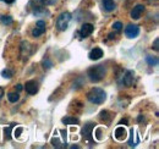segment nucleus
I'll return each instance as SVG.
<instances>
[{
  "label": "nucleus",
  "mask_w": 159,
  "mask_h": 149,
  "mask_svg": "<svg viewBox=\"0 0 159 149\" xmlns=\"http://www.w3.org/2000/svg\"><path fill=\"white\" fill-rule=\"evenodd\" d=\"M22 131H23V129L22 127H19L17 130H15V132H14V136L16 137V138H19L21 136V133H22Z\"/></svg>",
  "instance_id": "b1692460"
},
{
  "label": "nucleus",
  "mask_w": 159,
  "mask_h": 149,
  "mask_svg": "<svg viewBox=\"0 0 159 149\" xmlns=\"http://www.w3.org/2000/svg\"><path fill=\"white\" fill-rule=\"evenodd\" d=\"M107 74V69L104 65H97V66H93L91 69H88L87 71V76L89 77V79L92 82H99L102 81Z\"/></svg>",
  "instance_id": "f03ea898"
},
{
  "label": "nucleus",
  "mask_w": 159,
  "mask_h": 149,
  "mask_svg": "<svg viewBox=\"0 0 159 149\" xmlns=\"http://www.w3.org/2000/svg\"><path fill=\"white\" fill-rule=\"evenodd\" d=\"M103 55H104V53H103V50H102L100 48H94V49H92V50L89 52V54H88L91 60H99Z\"/></svg>",
  "instance_id": "ddd939ff"
},
{
  "label": "nucleus",
  "mask_w": 159,
  "mask_h": 149,
  "mask_svg": "<svg viewBox=\"0 0 159 149\" xmlns=\"http://www.w3.org/2000/svg\"><path fill=\"white\" fill-rule=\"evenodd\" d=\"M22 89H23L22 84H17V91H22Z\"/></svg>",
  "instance_id": "c85d7f7f"
},
{
  "label": "nucleus",
  "mask_w": 159,
  "mask_h": 149,
  "mask_svg": "<svg viewBox=\"0 0 159 149\" xmlns=\"http://www.w3.org/2000/svg\"><path fill=\"white\" fill-rule=\"evenodd\" d=\"M1 22L4 23V25H11L12 23V17L11 16H9V15H4V16H1Z\"/></svg>",
  "instance_id": "6ab92c4d"
},
{
  "label": "nucleus",
  "mask_w": 159,
  "mask_h": 149,
  "mask_svg": "<svg viewBox=\"0 0 159 149\" xmlns=\"http://www.w3.org/2000/svg\"><path fill=\"white\" fill-rule=\"evenodd\" d=\"M93 129H94V124L88 122V124H86V125L82 127V131H81L82 137H83L86 141H88L89 143H93V142H92V133H93Z\"/></svg>",
  "instance_id": "20e7f679"
},
{
  "label": "nucleus",
  "mask_w": 159,
  "mask_h": 149,
  "mask_svg": "<svg viewBox=\"0 0 159 149\" xmlns=\"http://www.w3.org/2000/svg\"><path fill=\"white\" fill-rule=\"evenodd\" d=\"M114 137H115V139L116 141H119V142H124L126 138H127V131L125 127H122V126H119L115 132H114Z\"/></svg>",
  "instance_id": "9d476101"
},
{
  "label": "nucleus",
  "mask_w": 159,
  "mask_h": 149,
  "mask_svg": "<svg viewBox=\"0 0 159 149\" xmlns=\"http://www.w3.org/2000/svg\"><path fill=\"white\" fill-rule=\"evenodd\" d=\"M158 43H159V39H158V38H156V39H154V43H153V45H152V48H153L156 52H158V50H159Z\"/></svg>",
  "instance_id": "393cba45"
},
{
  "label": "nucleus",
  "mask_w": 159,
  "mask_h": 149,
  "mask_svg": "<svg viewBox=\"0 0 159 149\" xmlns=\"http://www.w3.org/2000/svg\"><path fill=\"white\" fill-rule=\"evenodd\" d=\"M125 34H126V37L130 38V39H134V38L139 37V27L137 25H129L125 28Z\"/></svg>",
  "instance_id": "39448f33"
},
{
  "label": "nucleus",
  "mask_w": 159,
  "mask_h": 149,
  "mask_svg": "<svg viewBox=\"0 0 159 149\" xmlns=\"http://www.w3.org/2000/svg\"><path fill=\"white\" fill-rule=\"evenodd\" d=\"M102 4H103V7H104V10L105 11H108V12H110V11H113V10H115V2H114V0H103L102 1Z\"/></svg>",
  "instance_id": "4468645a"
},
{
  "label": "nucleus",
  "mask_w": 159,
  "mask_h": 149,
  "mask_svg": "<svg viewBox=\"0 0 159 149\" xmlns=\"http://www.w3.org/2000/svg\"><path fill=\"white\" fill-rule=\"evenodd\" d=\"M25 89L28 94H36L38 92L39 87H38V83L36 81H28L25 84Z\"/></svg>",
  "instance_id": "9b49d317"
},
{
  "label": "nucleus",
  "mask_w": 159,
  "mask_h": 149,
  "mask_svg": "<svg viewBox=\"0 0 159 149\" xmlns=\"http://www.w3.org/2000/svg\"><path fill=\"white\" fill-rule=\"evenodd\" d=\"M55 1L57 0H42V2L45 5H53V4H55Z\"/></svg>",
  "instance_id": "a878e982"
},
{
  "label": "nucleus",
  "mask_w": 159,
  "mask_h": 149,
  "mask_svg": "<svg viewBox=\"0 0 159 149\" xmlns=\"http://www.w3.org/2000/svg\"><path fill=\"white\" fill-rule=\"evenodd\" d=\"M134 81H135V72L131 71V70H127L125 74H124V77H122V83L127 87L132 86L134 84Z\"/></svg>",
  "instance_id": "6e6552de"
},
{
  "label": "nucleus",
  "mask_w": 159,
  "mask_h": 149,
  "mask_svg": "<svg viewBox=\"0 0 159 149\" xmlns=\"http://www.w3.org/2000/svg\"><path fill=\"white\" fill-rule=\"evenodd\" d=\"M1 76H2L4 78H11V77H12V71L9 70V69H5V70L1 71Z\"/></svg>",
  "instance_id": "aec40b11"
},
{
  "label": "nucleus",
  "mask_w": 159,
  "mask_h": 149,
  "mask_svg": "<svg viewBox=\"0 0 159 149\" xmlns=\"http://www.w3.org/2000/svg\"><path fill=\"white\" fill-rule=\"evenodd\" d=\"M2 95H4V89H2L1 87H0V99L2 98Z\"/></svg>",
  "instance_id": "bb28decb"
},
{
  "label": "nucleus",
  "mask_w": 159,
  "mask_h": 149,
  "mask_svg": "<svg viewBox=\"0 0 159 149\" xmlns=\"http://www.w3.org/2000/svg\"><path fill=\"white\" fill-rule=\"evenodd\" d=\"M71 14L69 11H65L62 14H60L58 20H57V27L59 31H66L69 27V23L71 21Z\"/></svg>",
  "instance_id": "7ed1b4c3"
},
{
  "label": "nucleus",
  "mask_w": 159,
  "mask_h": 149,
  "mask_svg": "<svg viewBox=\"0 0 159 149\" xmlns=\"http://www.w3.org/2000/svg\"><path fill=\"white\" fill-rule=\"evenodd\" d=\"M93 31H94V26L92 23H84L80 29V36L82 38H87L93 33Z\"/></svg>",
  "instance_id": "423d86ee"
},
{
  "label": "nucleus",
  "mask_w": 159,
  "mask_h": 149,
  "mask_svg": "<svg viewBox=\"0 0 159 149\" xmlns=\"http://www.w3.org/2000/svg\"><path fill=\"white\" fill-rule=\"evenodd\" d=\"M113 28H114L115 31H118V32H120V31L122 29V23H121L120 21H118V22H115V23L113 25Z\"/></svg>",
  "instance_id": "4be33fe9"
},
{
  "label": "nucleus",
  "mask_w": 159,
  "mask_h": 149,
  "mask_svg": "<svg viewBox=\"0 0 159 149\" xmlns=\"http://www.w3.org/2000/svg\"><path fill=\"white\" fill-rule=\"evenodd\" d=\"M120 124H127V120H126V119H125V120H121Z\"/></svg>",
  "instance_id": "c756f323"
},
{
  "label": "nucleus",
  "mask_w": 159,
  "mask_h": 149,
  "mask_svg": "<svg viewBox=\"0 0 159 149\" xmlns=\"http://www.w3.org/2000/svg\"><path fill=\"white\" fill-rule=\"evenodd\" d=\"M7 99H9L10 103H16L20 99V94L16 93V92H10V93L7 94Z\"/></svg>",
  "instance_id": "dca6fc26"
},
{
  "label": "nucleus",
  "mask_w": 159,
  "mask_h": 149,
  "mask_svg": "<svg viewBox=\"0 0 159 149\" xmlns=\"http://www.w3.org/2000/svg\"><path fill=\"white\" fill-rule=\"evenodd\" d=\"M44 32H45V22L44 21H38L36 23V27L32 31V36L34 38H37L39 37V36H42Z\"/></svg>",
  "instance_id": "0eeeda50"
},
{
  "label": "nucleus",
  "mask_w": 159,
  "mask_h": 149,
  "mask_svg": "<svg viewBox=\"0 0 159 149\" xmlns=\"http://www.w3.org/2000/svg\"><path fill=\"white\" fill-rule=\"evenodd\" d=\"M32 54V48L31 44L28 42H22L21 43V56H23V59H28Z\"/></svg>",
  "instance_id": "1a4fd4ad"
},
{
  "label": "nucleus",
  "mask_w": 159,
  "mask_h": 149,
  "mask_svg": "<svg viewBox=\"0 0 159 149\" xmlns=\"http://www.w3.org/2000/svg\"><path fill=\"white\" fill-rule=\"evenodd\" d=\"M52 66H53V62H52L49 59H44V60H43V67H44L45 70H49Z\"/></svg>",
  "instance_id": "412c9836"
},
{
  "label": "nucleus",
  "mask_w": 159,
  "mask_h": 149,
  "mask_svg": "<svg viewBox=\"0 0 159 149\" xmlns=\"http://www.w3.org/2000/svg\"><path fill=\"white\" fill-rule=\"evenodd\" d=\"M62 124L65 125H77L79 124V120L75 119V117H70V116H66V117H62Z\"/></svg>",
  "instance_id": "2eb2a0df"
},
{
  "label": "nucleus",
  "mask_w": 159,
  "mask_h": 149,
  "mask_svg": "<svg viewBox=\"0 0 159 149\" xmlns=\"http://www.w3.org/2000/svg\"><path fill=\"white\" fill-rule=\"evenodd\" d=\"M6 4H12V2H15V0H4Z\"/></svg>",
  "instance_id": "cd10ccee"
},
{
  "label": "nucleus",
  "mask_w": 159,
  "mask_h": 149,
  "mask_svg": "<svg viewBox=\"0 0 159 149\" xmlns=\"http://www.w3.org/2000/svg\"><path fill=\"white\" fill-rule=\"evenodd\" d=\"M143 12H144V5H142V4L136 5V6L132 9V11H131V19H134V20L141 19V16H142Z\"/></svg>",
  "instance_id": "f8f14e48"
},
{
  "label": "nucleus",
  "mask_w": 159,
  "mask_h": 149,
  "mask_svg": "<svg viewBox=\"0 0 159 149\" xmlns=\"http://www.w3.org/2000/svg\"><path fill=\"white\" fill-rule=\"evenodd\" d=\"M15 127V125L12 124V125H10L9 127H6V129H4V137H5V139H10L11 138V131H12V129Z\"/></svg>",
  "instance_id": "a211bd4d"
},
{
  "label": "nucleus",
  "mask_w": 159,
  "mask_h": 149,
  "mask_svg": "<svg viewBox=\"0 0 159 149\" xmlns=\"http://www.w3.org/2000/svg\"><path fill=\"white\" fill-rule=\"evenodd\" d=\"M146 61L149 66H157L158 65V57L157 56H147Z\"/></svg>",
  "instance_id": "f3484780"
},
{
  "label": "nucleus",
  "mask_w": 159,
  "mask_h": 149,
  "mask_svg": "<svg viewBox=\"0 0 159 149\" xmlns=\"http://www.w3.org/2000/svg\"><path fill=\"white\" fill-rule=\"evenodd\" d=\"M108 116H109V112L107 111V110H103V111L100 112V119H102L103 121H104V120H105Z\"/></svg>",
  "instance_id": "5701e85b"
},
{
  "label": "nucleus",
  "mask_w": 159,
  "mask_h": 149,
  "mask_svg": "<svg viewBox=\"0 0 159 149\" xmlns=\"http://www.w3.org/2000/svg\"><path fill=\"white\" fill-rule=\"evenodd\" d=\"M87 98L93 104H103L107 100V93L102 88L94 87L87 93Z\"/></svg>",
  "instance_id": "f257e3e1"
}]
</instances>
